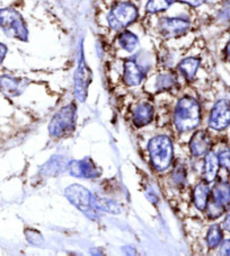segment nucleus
<instances>
[{
    "instance_id": "f257e3e1",
    "label": "nucleus",
    "mask_w": 230,
    "mask_h": 256,
    "mask_svg": "<svg viewBox=\"0 0 230 256\" xmlns=\"http://www.w3.org/2000/svg\"><path fill=\"white\" fill-rule=\"evenodd\" d=\"M201 105L196 98L183 96L174 110V124L180 134H188L201 124Z\"/></svg>"
},
{
    "instance_id": "f03ea898",
    "label": "nucleus",
    "mask_w": 230,
    "mask_h": 256,
    "mask_svg": "<svg viewBox=\"0 0 230 256\" xmlns=\"http://www.w3.org/2000/svg\"><path fill=\"white\" fill-rule=\"evenodd\" d=\"M139 18V10L130 0H116L106 15L108 28L114 32H121L136 23Z\"/></svg>"
},
{
    "instance_id": "7ed1b4c3",
    "label": "nucleus",
    "mask_w": 230,
    "mask_h": 256,
    "mask_svg": "<svg viewBox=\"0 0 230 256\" xmlns=\"http://www.w3.org/2000/svg\"><path fill=\"white\" fill-rule=\"evenodd\" d=\"M150 164L156 172H165L170 168L174 158V147L168 136L159 134L150 139L148 144Z\"/></svg>"
},
{
    "instance_id": "20e7f679",
    "label": "nucleus",
    "mask_w": 230,
    "mask_h": 256,
    "mask_svg": "<svg viewBox=\"0 0 230 256\" xmlns=\"http://www.w3.org/2000/svg\"><path fill=\"white\" fill-rule=\"evenodd\" d=\"M0 30L8 38L28 42V25L20 12L14 8L8 7L0 10Z\"/></svg>"
},
{
    "instance_id": "39448f33",
    "label": "nucleus",
    "mask_w": 230,
    "mask_h": 256,
    "mask_svg": "<svg viewBox=\"0 0 230 256\" xmlns=\"http://www.w3.org/2000/svg\"><path fill=\"white\" fill-rule=\"evenodd\" d=\"M228 208H230V185L226 180H219L211 188L206 214L209 219L216 220L220 218Z\"/></svg>"
},
{
    "instance_id": "423d86ee",
    "label": "nucleus",
    "mask_w": 230,
    "mask_h": 256,
    "mask_svg": "<svg viewBox=\"0 0 230 256\" xmlns=\"http://www.w3.org/2000/svg\"><path fill=\"white\" fill-rule=\"evenodd\" d=\"M147 56L142 52H136L134 56L126 59L123 64V82L129 87H136L142 84L150 68Z\"/></svg>"
},
{
    "instance_id": "0eeeda50",
    "label": "nucleus",
    "mask_w": 230,
    "mask_h": 256,
    "mask_svg": "<svg viewBox=\"0 0 230 256\" xmlns=\"http://www.w3.org/2000/svg\"><path fill=\"white\" fill-rule=\"evenodd\" d=\"M77 118V108L74 104H69L59 110L51 118L48 124V134L53 138H62L69 136L74 129Z\"/></svg>"
},
{
    "instance_id": "6e6552de",
    "label": "nucleus",
    "mask_w": 230,
    "mask_h": 256,
    "mask_svg": "<svg viewBox=\"0 0 230 256\" xmlns=\"http://www.w3.org/2000/svg\"><path fill=\"white\" fill-rule=\"evenodd\" d=\"M191 20L188 17H160L158 20V32L165 38H178L188 33Z\"/></svg>"
},
{
    "instance_id": "1a4fd4ad",
    "label": "nucleus",
    "mask_w": 230,
    "mask_h": 256,
    "mask_svg": "<svg viewBox=\"0 0 230 256\" xmlns=\"http://www.w3.org/2000/svg\"><path fill=\"white\" fill-rule=\"evenodd\" d=\"M64 194L69 202L76 206L77 209L82 211V212L90 214L94 210V206H92L94 196H92V194L87 188L82 186V185H70V186L66 188Z\"/></svg>"
},
{
    "instance_id": "9d476101",
    "label": "nucleus",
    "mask_w": 230,
    "mask_h": 256,
    "mask_svg": "<svg viewBox=\"0 0 230 256\" xmlns=\"http://www.w3.org/2000/svg\"><path fill=\"white\" fill-rule=\"evenodd\" d=\"M92 82V72L85 60V56L82 51L79 58L78 67L74 74V97L79 102H85L88 95V88Z\"/></svg>"
},
{
    "instance_id": "9b49d317",
    "label": "nucleus",
    "mask_w": 230,
    "mask_h": 256,
    "mask_svg": "<svg viewBox=\"0 0 230 256\" xmlns=\"http://www.w3.org/2000/svg\"><path fill=\"white\" fill-rule=\"evenodd\" d=\"M209 128L214 131H222L230 126V102L227 100H220L212 108L209 121Z\"/></svg>"
},
{
    "instance_id": "f8f14e48",
    "label": "nucleus",
    "mask_w": 230,
    "mask_h": 256,
    "mask_svg": "<svg viewBox=\"0 0 230 256\" xmlns=\"http://www.w3.org/2000/svg\"><path fill=\"white\" fill-rule=\"evenodd\" d=\"M69 173L79 178H96L100 176V170L90 160H72L69 162Z\"/></svg>"
},
{
    "instance_id": "ddd939ff",
    "label": "nucleus",
    "mask_w": 230,
    "mask_h": 256,
    "mask_svg": "<svg viewBox=\"0 0 230 256\" xmlns=\"http://www.w3.org/2000/svg\"><path fill=\"white\" fill-rule=\"evenodd\" d=\"M211 138L206 131H198L192 136L190 140L188 147L192 156L194 157H202L206 156L211 149Z\"/></svg>"
},
{
    "instance_id": "4468645a",
    "label": "nucleus",
    "mask_w": 230,
    "mask_h": 256,
    "mask_svg": "<svg viewBox=\"0 0 230 256\" xmlns=\"http://www.w3.org/2000/svg\"><path fill=\"white\" fill-rule=\"evenodd\" d=\"M26 86L28 84L24 79L10 77L7 74L0 76V92L8 97L20 96L25 90Z\"/></svg>"
},
{
    "instance_id": "2eb2a0df",
    "label": "nucleus",
    "mask_w": 230,
    "mask_h": 256,
    "mask_svg": "<svg viewBox=\"0 0 230 256\" xmlns=\"http://www.w3.org/2000/svg\"><path fill=\"white\" fill-rule=\"evenodd\" d=\"M201 66L200 58L196 56H186L178 64V72L182 76L186 82H192L196 79L198 70Z\"/></svg>"
},
{
    "instance_id": "dca6fc26",
    "label": "nucleus",
    "mask_w": 230,
    "mask_h": 256,
    "mask_svg": "<svg viewBox=\"0 0 230 256\" xmlns=\"http://www.w3.org/2000/svg\"><path fill=\"white\" fill-rule=\"evenodd\" d=\"M154 118V108L152 104L144 103L139 104L134 110V114H132V122L136 128H142L150 124Z\"/></svg>"
},
{
    "instance_id": "f3484780",
    "label": "nucleus",
    "mask_w": 230,
    "mask_h": 256,
    "mask_svg": "<svg viewBox=\"0 0 230 256\" xmlns=\"http://www.w3.org/2000/svg\"><path fill=\"white\" fill-rule=\"evenodd\" d=\"M116 42L123 51H126V54H136L140 46V40L138 35L131 32L129 30H123L121 32H118L116 36Z\"/></svg>"
},
{
    "instance_id": "a211bd4d",
    "label": "nucleus",
    "mask_w": 230,
    "mask_h": 256,
    "mask_svg": "<svg viewBox=\"0 0 230 256\" xmlns=\"http://www.w3.org/2000/svg\"><path fill=\"white\" fill-rule=\"evenodd\" d=\"M220 168L218 155L214 152H209L204 156V166H203V180L206 183H214L216 180Z\"/></svg>"
},
{
    "instance_id": "6ab92c4d",
    "label": "nucleus",
    "mask_w": 230,
    "mask_h": 256,
    "mask_svg": "<svg viewBox=\"0 0 230 256\" xmlns=\"http://www.w3.org/2000/svg\"><path fill=\"white\" fill-rule=\"evenodd\" d=\"M210 193L211 188L209 186V183H206V180H201L200 183L196 185V188L193 190L192 198L194 206L198 211H206L210 198Z\"/></svg>"
},
{
    "instance_id": "aec40b11",
    "label": "nucleus",
    "mask_w": 230,
    "mask_h": 256,
    "mask_svg": "<svg viewBox=\"0 0 230 256\" xmlns=\"http://www.w3.org/2000/svg\"><path fill=\"white\" fill-rule=\"evenodd\" d=\"M178 84V76L175 72H165L158 74L156 79V87L158 90H170Z\"/></svg>"
},
{
    "instance_id": "412c9836",
    "label": "nucleus",
    "mask_w": 230,
    "mask_h": 256,
    "mask_svg": "<svg viewBox=\"0 0 230 256\" xmlns=\"http://www.w3.org/2000/svg\"><path fill=\"white\" fill-rule=\"evenodd\" d=\"M175 2H178V0H147L146 12L149 15L162 14L170 10Z\"/></svg>"
},
{
    "instance_id": "4be33fe9",
    "label": "nucleus",
    "mask_w": 230,
    "mask_h": 256,
    "mask_svg": "<svg viewBox=\"0 0 230 256\" xmlns=\"http://www.w3.org/2000/svg\"><path fill=\"white\" fill-rule=\"evenodd\" d=\"M224 240V232H222V227L218 224H211L209 230H208L206 242V245L210 250H214L216 247L220 246L221 242Z\"/></svg>"
},
{
    "instance_id": "5701e85b",
    "label": "nucleus",
    "mask_w": 230,
    "mask_h": 256,
    "mask_svg": "<svg viewBox=\"0 0 230 256\" xmlns=\"http://www.w3.org/2000/svg\"><path fill=\"white\" fill-rule=\"evenodd\" d=\"M92 206L94 209H98L102 211H105V212L110 214H120L121 208L120 206L116 204V203L108 200V198H94V201H92Z\"/></svg>"
},
{
    "instance_id": "b1692460",
    "label": "nucleus",
    "mask_w": 230,
    "mask_h": 256,
    "mask_svg": "<svg viewBox=\"0 0 230 256\" xmlns=\"http://www.w3.org/2000/svg\"><path fill=\"white\" fill-rule=\"evenodd\" d=\"M172 180H174V183L178 185V186L182 188L186 183V178H188V174H186V168L183 165H176L174 172H172Z\"/></svg>"
},
{
    "instance_id": "393cba45",
    "label": "nucleus",
    "mask_w": 230,
    "mask_h": 256,
    "mask_svg": "<svg viewBox=\"0 0 230 256\" xmlns=\"http://www.w3.org/2000/svg\"><path fill=\"white\" fill-rule=\"evenodd\" d=\"M216 155H218L220 167H222L230 173V148L226 147L220 149V152Z\"/></svg>"
},
{
    "instance_id": "a878e982",
    "label": "nucleus",
    "mask_w": 230,
    "mask_h": 256,
    "mask_svg": "<svg viewBox=\"0 0 230 256\" xmlns=\"http://www.w3.org/2000/svg\"><path fill=\"white\" fill-rule=\"evenodd\" d=\"M220 17L226 22H230V0H224L220 10Z\"/></svg>"
},
{
    "instance_id": "bb28decb",
    "label": "nucleus",
    "mask_w": 230,
    "mask_h": 256,
    "mask_svg": "<svg viewBox=\"0 0 230 256\" xmlns=\"http://www.w3.org/2000/svg\"><path fill=\"white\" fill-rule=\"evenodd\" d=\"M178 2L184 4V5H186L191 8H198L204 5L206 0H178Z\"/></svg>"
},
{
    "instance_id": "cd10ccee",
    "label": "nucleus",
    "mask_w": 230,
    "mask_h": 256,
    "mask_svg": "<svg viewBox=\"0 0 230 256\" xmlns=\"http://www.w3.org/2000/svg\"><path fill=\"white\" fill-rule=\"evenodd\" d=\"M219 254L224 255V256H230V240H222V242L220 244Z\"/></svg>"
},
{
    "instance_id": "c85d7f7f",
    "label": "nucleus",
    "mask_w": 230,
    "mask_h": 256,
    "mask_svg": "<svg viewBox=\"0 0 230 256\" xmlns=\"http://www.w3.org/2000/svg\"><path fill=\"white\" fill-rule=\"evenodd\" d=\"M8 52V48L4 43H0V64L5 60Z\"/></svg>"
},
{
    "instance_id": "c756f323",
    "label": "nucleus",
    "mask_w": 230,
    "mask_h": 256,
    "mask_svg": "<svg viewBox=\"0 0 230 256\" xmlns=\"http://www.w3.org/2000/svg\"><path fill=\"white\" fill-rule=\"evenodd\" d=\"M221 227H222V230L230 232V214L226 216V218L224 219Z\"/></svg>"
},
{
    "instance_id": "7c9ffc66",
    "label": "nucleus",
    "mask_w": 230,
    "mask_h": 256,
    "mask_svg": "<svg viewBox=\"0 0 230 256\" xmlns=\"http://www.w3.org/2000/svg\"><path fill=\"white\" fill-rule=\"evenodd\" d=\"M224 56H226V58H227L230 61V38H229V41L227 42V44H226Z\"/></svg>"
},
{
    "instance_id": "2f4dec72",
    "label": "nucleus",
    "mask_w": 230,
    "mask_h": 256,
    "mask_svg": "<svg viewBox=\"0 0 230 256\" xmlns=\"http://www.w3.org/2000/svg\"><path fill=\"white\" fill-rule=\"evenodd\" d=\"M228 183H229V185H230V175H229V182H228Z\"/></svg>"
}]
</instances>
